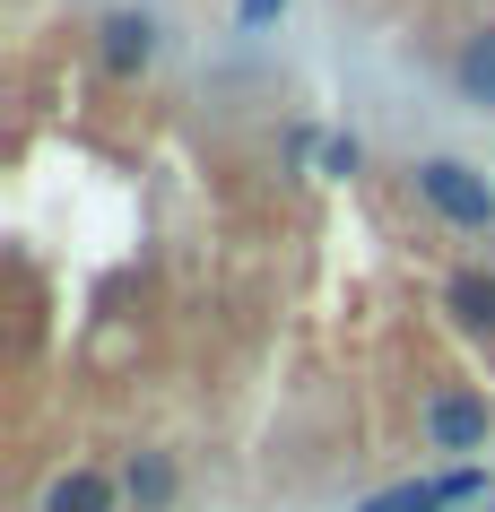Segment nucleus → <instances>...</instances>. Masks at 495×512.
Returning a JSON list of instances; mask_svg holds the SVG:
<instances>
[{"mask_svg":"<svg viewBox=\"0 0 495 512\" xmlns=\"http://www.w3.org/2000/svg\"><path fill=\"white\" fill-rule=\"evenodd\" d=\"M417 200H426L443 226H461V235H487V226H495L487 174H478V165H461V157H426V165H417Z\"/></svg>","mask_w":495,"mask_h":512,"instance_id":"obj_1","label":"nucleus"},{"mask_svg":"<svg viewBox=\"0 0 495 512\" xmlns=\"http://www.w3.org/2000/svg\"><path fill=\"white\" fill-rule=\"evenodd\" d=\"M417 426H426V443L435 452H478L487 443V426H495V408H487V391H426V408H417Z\"/></svg>","mask_w":495,"mask_h":512,"instance_id":"obj_2","label":"nucleus"},{"mask_svg":"<svg viewBox=\"0 0 495 512\" xmlns=\"http://www.w3.org/2000/svg\"><path fill=\"white\" fill-rule=\"evenodd\" d=\"M157 44H165V27L148 9H113L105 27H96V61H105V79H122V87L157 70Z\"/></svg>","mask_w":495,"mask_h":512,"instance_id":"obj_3","label":"nucleus"},{"mask_svg":"<svg viewBox=\"0 0 495 512\" xmlns=\"http://www.w3.org/2000/svg\"><path fill=\"white\" fill-rule=\"evenodd\" d=\"M469 495H487V469H443V478H409L391 486V495H365L357 512H452Z\"/></svg>","mask_w":495,"mask_h":512,"instance_id":"obj_4","label":"nucleus"},{"mask_svg":"<svg viewBox=\"0 0 495 512\" xmlns=\"http://www.w3.org/2000/svg\"><path fill=\"white\" fill-rule=\"evenodd\" d=\"M443 313H452L469 339H495V270H452L443 278Z\"/></svg>","mask_w":495,"mask_h":512,"instance_id":"obj_5","label":"nucleus"},{"mask_svg":"<svg viewBox=\"0 0 495 512\" xmlns=\"http://www.w3.org/2000/svg\"><path fill=\"white\" fill-rule=\"evenodd\" d=\"M122 504V486L105 478V469H61L53 486H44V512H113Z\"/></svg>","mask_w":495,"mask_h":512,"instance_id":"obj_6","label":"nucleus"},{"mask_svg":"<svg viewBox=\"0 0 495 512\" xmlns=\"http://www.w3.org/2000/svg\"><path fill=\"white\" fill-rule=\"evenodd\" d=\"M122 495H131L139 512H165V504H174V460H165V452H139L131 469H122Z\"/></svg>","mask_w":495,"mask_h":512,"instance_id":"obj_7","label":"nucleus"},{"mask_svg":"<svg viewBox=\"0 0 495 512\" xmlns=\"http://www.w3.org/2000/svg\"><path fill=\"white\" fill-rule=\"evenodd\" d=\"M461 96H469V105H487V113H495V27H487V35H469V44H461Z\"/></svg>","mask_w":495,"mask_h":512,"instance_id":"obj_8","label":"nucleus"},{"mask_svg":"<svg viewBox=\"0 0 495 512\" xmlns=\"http://www.w3.org/2000/svg\"><path fill=\"white\" fill-rule=\"evenodd\" d=\"M357 165H365V148H357V139H330V148H322V174H330V183H348Z\"/></svg>","mask_w":495,"mask_h":512,"instance_id":"obj_9","label":"nucleus"},{"mask_svg":"<svg viewBox=\"0 0 495 512\" xmlns=\"http://www.w3.org/2000/svg\"><path fill=\"white\" fill-rule=\"evenodd\" d=\"M278 9H287V0H244V27H270Z\"/></svg>","mask_w":495,"mask_h":512,"instance_id":"obj_10","label":"nucleus"}]
</instances>
